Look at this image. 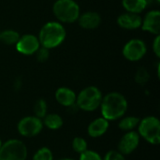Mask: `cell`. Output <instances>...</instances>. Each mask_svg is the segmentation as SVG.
I'll use <instances>...</instances> for the list:
<instances>
[{
  "mask_svg": "<svg viewBox=\"0 0 160 160\" xmlns=\"http://www.w3.org/2000/svg\"><path fill=\"white\" fill-rule=\"evenodd\" d=\"M101 116L109 122L116 121L125 116L128 103L126 97L119 92H111L102 98L100 104Z\"/></svg>",
  "mask_w": 160,
  "mask_h": 160,
  "instance_id": "cell-1",
  "label": "cell"
},
{
  "mask_svg": "<svg viewBox=\"0 0 160 160\" xmlns=\"http://www.w3.org/2000/svg\"><path fill=\"white\" fill-rule=\"evenodd\" d=\"M66 36V29L61 22H48L41 27L38 38L40 46L50 50L61 45Z\"/></svg>",
  "mask_w": 160,
  "mask_h": 160,
  "instance_id": "cell-2",
  "label": "cell"
},
{
  "mask_svg": "<svg viewBox=\"0 0 160 160\" xmlns=\"http://www.w3.org/2000/svg\"><path fill=\"white\" fill-rule=\"evenodd\" d=\"M102 98V93L97 86H87L78 94L76 106L83 112H95L100 107Z\"/></svg>",
  "mask_w": 160,
  "mask_h": 160,
  "instance_id": "cell-3",
  "label": "cell"
},
{
  "mask_svg": "<svg viewBox=\"0 0 160 160\" xmlns=\"http://www.w3.org/2000/svg\"><path fill=\"white\" fill-rule=\"evenodd\" d=\"M138 134L141 139H143L152 145L160 143V121L156 116H146L140 119L137 127Z\"/></svg>",
  "mask_w": 160,
  "mask_h": 160,
  "instance_id": "cell-4",
  "label": "cell"
},
{
  "mask_svg": "<svg viewBox=\"0 0 160 160\" xmlns=\"http://www.w3.org/2000/svg\"><path fill=\"white\" fill-rule=\"evenodd\" d=\"M52 12L59 22H75L81 12L80 7L74 0H56L52 6Z\"/></svg>",
  "mask_w": 160,
  "mask_h": 160,
  "instance_id": "cell-5",
  "label": "cell"
},
{
  "mask_svg": "<svg viewBox=\"0 0 160 160\" xmlns=\"http://www.w3.org/2000/svg\"><path fill=\"white\" fill-rule=\"evenodd\" d=\"M26 144L19 139H10L3 142L0 148V160H26Z\"/></svg>",
  "mask_w": 160,
  "mask_h": 160,
  "instance_id": "cell-6",
  "label": "cell"
},
{
  "mask_svg": "<svg viewBox=\"0 0 160 160\" xmlns=\"http://www.w3.org/2000/svg\"><path fill=\"white\" fill-rule=\"evenodd\" d=\"M43 128L42 119L35 115L22 117L17 124V130L23 138H33L38 136L42 131Z\"/></svg>",
  "mask_w": 160,
  "mask_h": 160,
  "instance_id": "cell-7",
  "label": "cell"
},
{
  "mask_svg": "<svg viewBox=\"0 0 160 160\" xmlns=\"http://www.w3.org/2000/svg\"><path fill=\"white\" fill-rule=\"evenodd\" d=\"M147 47L143 40L133 38L128 40L123 48L124 57L130 62H137L146 54Z\"/></svg>",
  "mask_w": 160,
  "mask_h": 160,
  "instance_id": "cell-8",
  "label": "cell"
},
{
  "mask_svg": "<svg viewBox=\"0 0 160 160\" xmlns=\"http://www.w3.org/2000/svg\"><path fill=\"white\" fill-rule=\"evenodd\" d=\"M141 137L135 130L127 131L121 137L118 142V150L124 156H128L132 154L140 145Z\"/></svg>",
  "mask_w": 160,
  "mask_h": 160,
  "instance_id": "cell-9",
  "label": "cell"
},
{
  "mask_svg": "<svg viewBox=\"0 0 160 160\" xmlns=\"http://www.w3.org/2000/svg\"><path fill=\"white\" fill-rule=\"evenodd\" d=\"M18 52L23 55H32L37 52L40 47L38 38L32 34H26L20 36L17 43L15 44Z\"/></svg>",
  "mask_w": 160,
  "mask_h": 160,
  "instance_id": "cell-10",
  "label": "cell"
},
{
  "mask_svg": "<svg viewBox=\"0 0 160 160\" xmlns=\"http://www.w3.org/2000/svg\"><path fill=\"white\" fill-rule=\"evenodd\" d=\"M143 31L153 35H159L160 33V11L151 10L146 13L143 19H142V25Z\"/></svg>",
  "mask_w": 160,
  "mask_h": 160,
  "instance_id": "cell-11",
  "label": "cell"
},
{
  "mask_svg": "<svg viewBox=\"0 0 160 160\" xmlns=\"http://www.w3.org/2000/svg\"><path fill=\"white\" fill-rule=\"evenodd\" d=\"M110 128V122L104 117H98L94 119L87 127V134L93 139L100 138L108 131Z\"/></svg>",
  "mask_w": 160,
  "mask_h": 160,
  "instance_id": "cell-12",
  "label": "cell"
},
{
  "mask_svg": "<svg viewBox=\"0 0 160 160\" xmlns=\"http://www.w3.org/2000/svg\"><path fill=\"white\" fill-rule=\"evenodd\" d=\"M54 97H55V100L63 107L70 108L76 105L77 95L72 89L66 86L59 87L55 91Z\"/></svg>",
  "mask_w": 160,
  "mask_h": 160,
  "instance_id": "cell-13",
  "label": "cell"
},
{
  "mask_svg": "<svg viewBox=\"0 0 160 160\" xmlns=\"http://www.w3.org/2000/svg\"><path fill=\"white\" fill-rule=\"evenodd\" d=\"M142 17L139 14L131 13V12H125L118 16L117 23L118 25L127 30H133L141 27L142 25Z\"/></svg>",
  "mask_w": 160,
  "mask_h": 160,
  "instance_id": "cell-14",
  "label": "cell"
},
{
  "mask_svg": "<svg viewBox=\"0 0 160 160\" xmlns=\"http://www.w3.org/2000/svg\"><path fill=\"white\" fill-rule=\"evenodd\" d=\"M78 22L81 27L87 30H93L98 28L101 23V17L96 11H86L80 14L78 18Z\"/></svg>",
  "mask_w": 160,
  "mask_h": 160,
  "instance_id": "cell-15",
  "label": "cell"
},
{
  "mask_svg": "<svg viewBox=\"0 0 160 160\" xmlns=\"http://www.w3.org/2000/svg\"><path fill=\"white\" fill-rule=\"evenodd\" d=\"M43 126L51 130H58L64 125V120L58 113H47L42 119Z\"/></svg>",
  "mask_w": 160,
  "mask_h": 160,
  "instance_id": "cell-16",
  "label": "cell"
},
{
  "mask_svg": "<svg viewBox=\"0 0 160 160\" xmlns=\"http://www.w3.org/2000/svg\"><path fill=\"white\" fill-rule=\"evenodd\" d=\"M147 0H122V5L127 12L140 14L147 7Z\"/></svg>",
  "mask_w": 160,
  "mask_h": 160,
  "instance_id": "cell-17",
  "label": "cell"
},
{
  "mask_svg": "<svg viewBox=\"0 0 160 160\" xmlns=\"http://www.w3.org/2000/svg\"><path fill=\"white\" fill-rule=\"evenodd\" d=\"M119 120L120 121L118 123V128L120 130L124 132L135 130V128H137L140 122V118L136 116H125V117L123 116Z\"/></svg>",
  "mask_w": 160,
  "mask_h": 160,
  "instance_id": "cell-18",
  "label": "cell"
},
{
  "mask_svg": "<svg viewBox=\"0 0 160 160\" xmlns=\"http://www.w3.org/2000/svg\"><path fill=\"white\" fill-rule=\"evenodd\" d=\"M20 38V34L13 29H6L0 32V41L6 45H15Z\"/></svg>",
  "mask_w": 160,
  "mask_h": 160,
  "instance_id": "cell-19",
  "label": "cell"
},
{
  "mask_svg": "<svg viewBox=\"0 0 160 160\" xmlns=\"http://www.w3.org/2000/svg\"><path fill=\"white\" fill-rule=\"evenodd\" d=\"M34 113H35V116H37L40 119L44 118V116L48 113V104L45 99L39 98L35 102Z\"/></svg>",
  "mask_w": 160,
  "mask_h": 160,
  "instance_id": "cell-20",
  "label": "cell"
},
{
  "mask_svg": "<svg viewBox=\"0 0 160 160\" xmlns=\"http://www.w3.org/2000/svg\"><path fill=\"white\" fill-rule=\"evenodd\" d=\"M72 149L77 154H82L88 149V143L86 140L82 137H75L71 142Z\"/></svg>",
  "mask_w": 160,
  "mask_h": 160,
  "instance_id": "cell-21",
  "label": "cell"
},
{
  "mask_svg": "<svg viewBox=\"0 0 160 160\" xmlns=\"http://www.w3.org/2000/svg\"><path fill=\"white\" fill-rule=\"evenodd\" d=\"M32 160H53V154L50 148L44 146L35 152Z\"/></svg>",
  "mask_w": 160,
  "mask_h": 160,
  "instance_id": "cell-22",
  "label": "cell"
},
{
  "mask_svg": "<svg viewBox=\"0 0 160 160\" xmlns=\"http://www.w3.org/2000/svg\"><path fill=\"white\" fill-rule=\"evenodd\" d=\"M149 79H150V75L144 68H141L137 70L135 75V81L138 84L143 86L148 82Z\"/></svg>",
  "mask_w": 160,
  "mask_h": 160,
  "instance_id": "cell-23",
  "label": "cell"
},
{
  "mask_svg": "<svg viewBox=\"0 0 160 160\" xmlns=\"http://www.w3.org/2000/svg\"><path fill=\"white\" fill-rule=\"evenodd\" d=\"M79 160H103V158L98 152L87 149L83 153L80 154Z\"/></svg>",
  "mask_w": 160,
  "mask_h": 160,
  "instance_id": "cell-24",
  "label": "cell"
},
{
  "mask_svg": "<svg viewBox=\"0 0 160 160\" xmlns=\"http://www.w3.org/2000/svg\"><path fill=\"white\" fill-rule=\"evenodd\" d=\"M103 160H126V156L117 150H110L105 154Z\"/></svg>",
  "mask_w": 160,
  "mask_h": 160,
  "instance_id": "cell-25",
  "label": "cell"
},
{
  "mask_svg": "<svg viewBox=\"0 0 160 160\" xmlns=\"http://www.w3.org/2000/svg\"><path fill=\"white\" fill-rule=\"evenodd\" d=\"M36 54H37V58H38V60L39 62H45L49 58V56H50L49 50L46 49V48H44V47H41V46L37 51Z\"/></svg>",
  "mask_w": 160,
  "mask_h": 160,
  "instance_id": "cell-26",
  "label": "cell"
},
{
  "mask_svg": "<svg viewBox=\"0 0 160 160\" xmlns=\"http://www.w3.org/2000/svg\"><path fill=\"white\" fill-rule=\"evenodd\" d=\"M153 51L155 52V54L157 55V57L160 56V36L158 35L156 36L154 41H153Z\"/></svg>",
  "mask_w": 160,
  "mask_h": 160,
  "instance_id": "cell-27",
  "label": "cell"
},
{
  "mask_svg": "<svg viewBox=\"0 0 160 160\" xmlns=\"http://www.w3.org/2000/svg\"><path fill=\"white\" fill-rule=\"evenodd\" d=\"M58 160H75L73 159V158H60V159Z\"/></svg>",
  "mask_w": 160,
  "mask_h": 160,
  "instance_id": "cell-28",
  "label": "cell"
},
{
  "mask_svg": "<svg viewBox=\"0 0 160 160\" xmlns=\"http://www.w3.org/2000/svg\"><path fill=\"white\" fill-rule=\"evenodd\" d=\"M2 144H3V142H2V139L0 138V148H1V146H2Z\"/></svg>",
  "mask_w": 160,
  "mask_h": 160,
  "instance_id": "cell-29",
  "label": "cell"
},
{
  "mask_svg": "<svg viewBox=\"0 0 160 160\" xmlns=\"http://www.w3.org/2000/svg\"><path fill=\"white\" fill-rule=\"evenodd\" d=\"M155 1H157V2H159L160 0H155Z\"/></svg>",
  "mask_w": 160,
  "mask_h": 160,
  "instance_id": "cell-30",
  "label": "cell"
}]
</instances>
